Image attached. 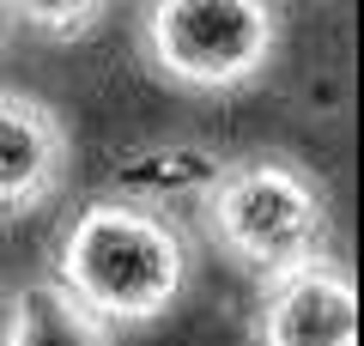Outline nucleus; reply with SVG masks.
<instances>
[{
    "label": "nucleus",
    "instance_id": "nucleus-1",
    "mask_svg": "<svg viewBox=\"0 0 364 346\" xmlns=\"http://www.w3.org/2000/svg\"><path fill=\"white\" fill-rule=\"evenodd\" d=\"M55 280L109 328H146L188 285V237L170 213H152L122 194H97L61 231Z\"/></svg>",
    "mask_w": 364,
    "mask_h": 346
},
{
    "label": "nucleus",
    "instance_id": "nucleus-2",
    "mask_svg": "<svg viewBox=\"0 0 364 346\" xmlns=\"http://www.w3.org/2000/svg\"><path fill=\"white\" fill-rule=\"evenodd\" d=\"M200 206H207V225L219 237V249L231 261H243L249 273H261V280L316 261L328 243L322 189L286 158L225 164V177L213 182V194Z\"/></svg>",
    "mask_w": 364,
    "mask_h": 346
},
{
    "label": "nucleus",
    "instance_id": "nucleus-3",
    "mask_svg": "<svg viewBox=\"0 0 364 346\" xmlns=\"http://www.w3.org/2000/svg\"><path fill=\"white\" fill-rule=\"evenodd\" d=\"M140 49L182 91H243L279 55L273 0H146Z\"/></svg>",
    "mask_w": 364,
    "mask_h": 346
},
{
    "label": "nucleus",
    "instance_id": "nucleus-4",
    "mask_svg": "<svg viewBox=\"0 0 364 346\" xmlns=\"http://www.w3.org/2000/svg\"><path fill=\"white\" fill-rule=\"evenodd\" d=\"M261 346H358V285L328 256L273 273L255 316Z\"/></svg>",
    "mask_w": 364,
    "mask_h": 346
},
{
    "label": "nucleus",
    "instance_id": "nucleus-5",
    "mask_svg": "<svg viewBox=\"0 0 364 346\" xmlns=\"http://www.w3.org/2000/svg\"><path fill=\"white\" fill-rule=\"evenodd\" d=\"M67 182V128L31 91H0V225L43 213Z\"/></svg>",
    "mask_w": 364,
    "mask_h": 346
},
{
    "label": "nucleus",
    "instance_id": "nucleus-6",
    "mask_svg": "<svg viewBox=\"0 0 364 346\" xmlns=\"http://www.w3.org/2000/svg\"><path fill=\"white\" fill-rule=\"evenodd\" d=\"M219 177L225 158L207 146H146L128 164H116V194L152 206V213H170V201H207Z\"/></svg>",
    "mask_w": 364,
    "mask_h": 346
},
{
    "label": "nucleus",
    "instance_id": "nucleus-7",
    "mask_svg": "<svg viewBox=\"0 0 364 346\" xmlns=\"http://www.w3.org/2000/svg\"><path fill=\"white\" fill-rule=\"evenodd\" d=\"M13 346H109V322L91 316L61 280H31L18 285V328Z\"/></svg>",
    "mask_w": 364,
    "mask_h": 346
},
{
    "label": "nucleus",
    "instance_id": "nucleus-8",
    "mask_svg": "<svg viewBox=\"0 0 364 346\" xmlns=\"http://www.w3.org/2000/svg\"><path fill=\"white\" fill-rule=\"evenodd\" d=\"M104 6L109 0H6V13L43 37H85L104 19Z\"/></svg>",
    "mask_w": 364,
    "mask_h": 346
},
{
    "label": "nucleus",
    "instance_id": "nucleus-9",
    "mask_svg": "<svg viewBox=\"0 0 364 346\" xmlns=\"http://www.w3.org/2000/svg\"><path fill=\"white\" fill-rule=\"evenodd\" d=\"M18 328V285H0V346H13Z\"/></svg>",
    "mask_w": 364,
    "mask_h": 346
}]
</instances>
